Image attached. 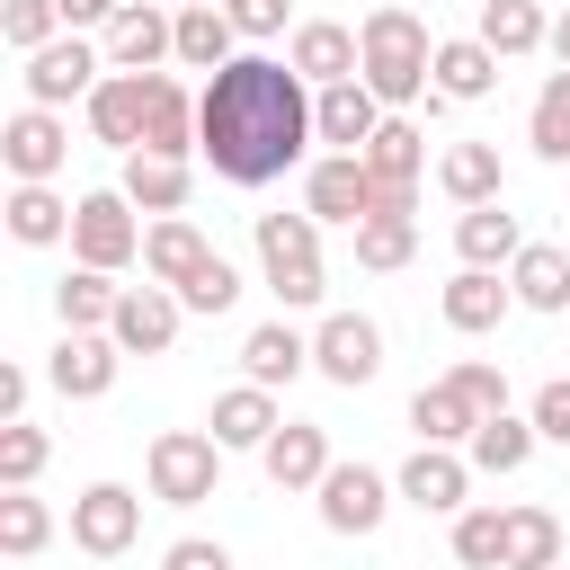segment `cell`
I'll list each match as a JSON object with an SVG mask.
<instances>
[{"instance_id":"11","label":"cell","mask_w":570,"mask_h":570,"mask_svg":"<svg viewBox=\"0 0 570 570\" xmlns=\"http://www.w3.org/2000/svg\"><path fill=\"white\" fill-rule=\"evenodd\" d=\"M0 160H9V178H18V187H53V169L71 160L62 116H53V107H18V116L0 125Z\"/></svg>"},{"instance_id":"30","label":"cell","mask_w":570,"mask_h":570,"mask_svg":"<svg viewBox=\"0 0 570 570\" xmlns=\"http://www.w3.org/2000/svg\"><path fill=\"white\" fill-rule=\"evenodd\" d=\"M508 285H517L525 312H570V258H561L552 240H525L517 267H508Z\"/></svg>"},{"instance_id":"51","label":"cell","mask_w":570,"mask_h":570,"mask_svg":"<svg viewBox=\"0 0 570 570\" xmlns=\"http://www.w3.org/2000/svg\"><path fill=\"white\" fill-rule=\"evenodd\" d=\"M552 62H561V71H570V9H561V18H552Z\"/></svg>"},{"instance_id":"46","label":"cell","mask_w":570,"mask_h":570,"mask_svg":"<svg viewBox=\"0 0 570 570\" xmlns=\"http://www.w3.org/2000/svg\"><path fill=\"white\" fill-rule=\"evenodd\" d=\"M525 419H534V436H543V445H570V374H552V383L534 392V410H525Z\"/></svg>"},{"instance_id":"7","label":"cell","mask_w":570,"mask_h":570,"mask_svg":"<svg viewBox=\"0 0 570 570\" xmlns=\"http://www.w3.org/2000/svg\"><path fill=\"white\" fill-rule=\"evenodd\" d=\"M134 534H142V499H134L125 481H89V490L71 499V543H80L89 561L134 552Z\"/></svg>"},{"instance_id":"9","label":"cell","mask_w":570,"mask_h":570,"mask_svg":"<svg viewBox=\"0 0 570 570\" xmlns=\"http://www.w3.org/2000/svg\"><path fill=\"white\" fill-rule=\"evenodd\" d=\"M312 365H321L338 392H365V383L383 374V330H374L365 312H330V321L312 330Z\"/></svg>"},{"instance_id":"48","label":"cell","mask_w":570,"mask_h":570,"mask_svg":"<svg viewBox=\"0 0 570 570\" xmlns=\"http://www.w3.org/2000/svg\"><path fill=\"white\" fill-rule=\"evenodd\" d=\"M160 570H232V552H223V543H205V534H187V543H169V552H160Z\"/></svg>"},{"instance_id":"1","label":"cell","mask_w":570,"mask_h":570,"mask_svg":"<svg viewBox=\"0 0 570 570\" xmlns=\"http://www.w3.org/2000/svg\"><path fill=\"white\" fill-rule=\"evenodd\" d=\"M312 134V80L276 53H240L196 89V151L214 160V178L232 187H267L303 160Z\"/></svg>"},{"instance_id":"15","label":"cell","mask_w":570,"mask_h":570,"mask_svg":"<svg viewBox=\"0 0 570 570\" xmlns=\"http://www.w3.org/2000/svg\"><path fill=\"white\" fill-rule=\"evenodd\" d=\"M419 517H463V490H472V454H454V445H419L410 463H401V481H392Z\"/></svg>"},{"instance_id":"33","label":"cell","mask_w":570,"mask_h":570,"mask_svg":"<svg viewBox=\"0 0 570 570\" xmlns=\"http://www.w3.org/2000/svg\"><path fill=\"white\" fill-rule=\"evenodd\" d=\"M9 240H27V249H45V240H71V214L80 205H62L53 187H9Z\"/></svg>"},{"instance_id":"16","label":"cell","mask_w":570,"mask_h":570,"mask_svg":"<svg viewBox=\"0 0 570 570\" xmlns=\"http://www.w3.org/2000/svg\"><path fill=\"white\" fill-rule=\"evenodd\" d=\"M160 62H178V9L125 0V18L107 27V71H160Z\"/></svg>"},{"instance_id":"39","label":"cell","mask_w":570,"mask_h":570,"mask_svg":"<svg viewBox=\"0 0 570 570\" xmlns=\"http://www.w3.org/2000/svg\"><path fill=\"white\" fill-rule=\"evenodd\" d=\"M45 543H53V508L27 499V490H0V552L9 561H36Z\"/></svg>"},{"instance_id":"19","label":"cell","mask_w":570,"mask_h":570,"mask_svg":"<svg viewBox=\"0 0 570 570\" xmlns=\"http://www.w3.org/2000/svg\"><path fill=\"white\" fill-rule=\"evenodd\" d=\"M508 303H517V285H508L499 267H454V285L436 294V312H445V330H463V338H481V330H499V321H508Z\"/></svg>"},{"instance_id":"20","label":"cell","mask_w":570,"mask_h":570,"mask_svg":"<svg viewBox=\"0 0 570 570\" xmlns=\"http://www.w3.org/2000/svg\"><path fill=\"white\" fill-rule=\"evenodd\" d=\"M258 463H267L276 490H321V481H330V436H321L312 419H285V428L258 445Z\"/></svg>"},{"instance_id":"42","label":"cell","mask_w":570,"mask_h":570,"mask_svg":"<svg viewBox=\"0 0 570 570\" xmlns=\"http://www.w3.org/2000/svg\"><path fill=\"white\" fill-rule=\"evenodd\" d=\"M45 454H53V436H45L36 419H9V428H0V490H36Z\"/></svg>"},{"instance_id":"38","label":"cell","mask_w":570,"mask_h":570,"mask_svg":"<svg viewBox=\"0 0 570 570\" xmlns=\"http://www.w3.org/2000/svg\"><path fill=\"white\" fill-rule=\"evenodd\" d=\"M508 570H561V517L552 508H508Z\"/></svg>"},{"instance_id":"45","label":"cell","mask_w":570,"mask_h":570,"mask_svg":"<svg viewBox=\"0 0 570 570\" xmlns=\"http://www.w3.org/2000/svg\"><path fill=\"white\" fill-rule=\"evenodd\" d=\"M178 303H187V312H205V321H214V312H232V303H240V276H232V258H205V267L178 285Z\"/></svg>"},{"instance_id":"36","label":"cell","mask_w":570,"mask_h":570,"mask_svg":"<svg viewBox=\"0 0 570 570\" xmlns=\"http://www.w3.org/2000/svg\"><path fill=\"white\" fill-rule=\"evenodd\" d=\"M525 142H534V160H552V169H570V71H552V80L534 89V116H525Z\"/></svg>"},{"instance_id":"21","label":"cell","mask_w":570,"mask_h":570,"mask_svg":"<svg viewBox=\"0 0 570 570\" xmlns=\"http://www.w3.org/2000/svg\"><path fill=\"white\" fill-rule=\"evenodd\" d=\"M205 428H214V445H223V454H232V445H249V454H258V445L285 428V410H276V392H258V383H232V392L214 401V419H205Z\"/></svg>"},{"instance_id":"24","label":"cell","mask_w":570,"mask_h":570,"mask_svg":"<svg viewBox=\"0 0 570 570\" xmlns=\"http://www.w3.org/2000/svg\"><path fill=\"white\" fill-rule=\"evenodd\" d=\"M205 258H214V249H205V232H196L187 214H169V223H151V232H142V276H151V285H169V294H178Z\"/></svg>"},{"instance_id":"49","label":"cell","mask_w":570,"mask_h":570,"mask_svg":"<svg viewBox=\"0 0 570 570\" xmlns=\"http://www.w3.org/2000/svg\"><path fill=\"white\" fill-rule=\"evenodd\" d=\"M53 9H62V27H71V36H80V27H116V18H125V0H53Z\"/></svg>"},{"instance_id":"28","label":"cell","mask_w":570,"mask_h":570,"mask_svg":"<svg viewBox=\"0 0 570 570\" xmlns=\"http://www.w3.org/2000/svg\"><path fill=\"white\" fill-rule=\"evenodd\" d=\"M116 187H125L134 214H160V223H169V214H187V187H196V178H187V160H151V151H134Z\"/></svg>"},{"instance_id":"8","label":"cell","mask_w":570,"mask_h":570,"mask_svg":"<svg viewBox=\"0 0 570 570\" xmlns=\"http://www.w3.org/2000/svg\"><path fill=\"white\" fill-rule=\"evenodd\" d=\"M27 107H62V98H80L89 107V89L107 80V53L98 45H80V36H53L45 53H27Z\"/></svg>"},{"instance_id":"52","label":"cell","mask_w":570,"mask_h":570,"mask_svg":"<svg viewBox=\"0 0 570 570\" xmlns=\"http://www.w3.org/2000/svg\"><path fill=\"white\" fill-rule=\"evenodd\" d=\"M178 9H223V0H178Z\"/></svg>"},{"instance_id":"44","label":"cell","mask_w":570,"mask_h":570,"mask_svg":"<svg viewBox=\"0 0 570 570\" xmlns=\"http://www.w3.org/2000/svg\"><path fill=\"white\" fill-rule=\"evenodd\" d=\"M53 27H62L53 0H9V9H0V45H9V53H45Z\"/></svg>"},{"instance_id":"40","label":"cell","mask_w":570,"mask_h":570,"mask_svg":"<svg viewBox=\"0 0 570 570\" xmlns=\"http://www.w3.org/2000/svg\"><path fill=\"white\" fill-rule=\"evenodd\" d=\"M454 561L463 570H508V508H463L454 517Z\"/></svg>"},{"instance_id":"23","label":"cell","mask_w":570,"mask_h":570,"mask_svg":"<svg viewBox=\"0 0 570 570\" xmlns=\"http://www.w3.org/2000/svg\"><path fill=\"white\" fill-rule=\"evenodd\" d=\"M517 249H525V232H517L508 205H472V214H454V258H463V267H517Z\"/></svg>"},{"instance_id":"41","label":"cell","mask_w":570,"mask_h":570,"mask_svg":"<svg viewBox=\"0 0 570 570\" xmlns=\"http://www.w3.org/2000/svg\"><path fill=\"white\" fill-rule=\"evenodd\" d=\"M410 249H419V223H410V214H374V223H356V267L392 276V267H410Z\"/></svg>"},{"instance_id":"18","label":"cell","mask_w":570,"mask_h":570,"mask_svg":"<svg viewBox=\"0 0 570 570\" xmlns=\"http://www.w3.org/2000/svg\"><path fill=\"white\" fill-rule=\"evenodd\" d=\"M383 98L365 89V80H338V89H312V134L330 142V151H365L374 134H383Z\"/></svg>"},{"instance_id":"12","label":"cell","mask_w":570,"mask_h":570,"mask_svg":"<svg viewBox=\"0 0 570 570\" xmlns=\"http://www.w3.org/2000/svg\"><path fill=\"white\" fill-rule=\"evenodd\" d=\"M178 321H187V303H178L169 285H125L107 338H116L125 356H169V347H178Z\"/></svg>"},{"instance_id":"25","label":"cell","mask_w":570,"mask_h":570,"mask_svg":"<svg viewBox=\"0 0 570 570\" xmlns=\"http://www.w3.org/2000/svg\"><path fill=\"white\" fill-rule=\"evenodd\" d=\"M240 365H249L258 392H276V383H294V374L312 365V338H303L294 321H258V330L240 338Z\"/></svg>"},{"instance_id":"4","label":"cell","mask_w":570,"mask_h":570,"mask_svg":"<svg viewBox=\"0 0 570 570\" xmlns=\"http://www.w3.org/2000/svg\"><path fill=\"white\" fill-rule=\"evenodd\" d=\"M258 267H267V294L285 312L321 303L330 294V267H321V223L312 214H258Z\"/></svg>"},{"instance_id":"47","label":"cell","mask_w":570,"mask_h":570,"mask_svg":"<svg viewBox=\"0 0 570 570\" xmlns=\"http://www.w3.org/2000/svg\"><path fill=\"white\" fill-rule=\"evenodd\" d=\"M223 9H232V27H240L249 45H267V36L285 27V0H223Z\"/></svg>"},{"instance_id":"43","label":"cell","mask_w":570,"mask_h":570,"mask_svg":"<svg viewBox=\"0 0 570 570\" xmlns=\"http://www.w3.org/2000/svg\"><path fill=\"white\" fill-rule=\"evenodd\" d=\"M445 383H454V401H463L472 419H499V410H508V374H499L490 356H463V365H454Z\"/></svg>"},{"instance_id":"22","label":"cell","mask_w":570,"mask_h":570,"mask_svg":"<svg viewBox=\"0 0 570 570\" xmlns=\"http://www.w3.org/2000/svg\"><path fill=\"white\" fill-rule=\"evenodd\" d=\"M356 160H365V169H374L392 196H419V169H428V134H419L410 116H383V134H374Z\"/></svg>"},{"instance_id":"32","label":"cell","mask_w":570,"mask_h":570,"mask_svg":"<svg viewBox=\"0 0 570 570\" xmlns=\"http://www.w3.org/2000/svg\"><path fill=\"white\" fill-rule=\"evenodd\" d=\"M232 45H240L232 9H178V62H187V71H223V62H240Z\"/></svg>"},{"instance_id":"31","label":"cell","mask_w":570,"mask_h":570,"mask_svg":"<svg viewBox=\"0 0 570 570\" xmlns=\"http://www.w3.org/2000/svg\"><path fill=\"white\" fill-rule=\"evenodd\" d=\"M436 187L472 214V205H499V187H508V178H499V151H490V142H454V151L436 160Z\"/></svg>"},{"instance_id":"26","label":"cell","mask_w":570,"mask_h":570,"mask_svg":"<svg viewBox=\"0 0 570 570\" xmlns=\"http://www.w3.org/2000/svg\"><path fill=\"white\" fill-rule=\"evenodd\" d=\"M428 80H436V98H490L499 89V53L481 36H445L436 62H428Z\"/></svg>"},{"instance_id":"3","label":"cell","mask_w":570,"mask_h":570,"mask_svg":"<svg viewBox=\"0 0 570 570\" xmlns=\"http://www.w3.org/2000/svg\"><path fill=\"white\" fill-rule=\"evenodd\" d=\"M410 205H419V196H392L356 151H321V160L303 169V214H312V223H347V232H356V223L410 214Z\"/></svg>"},{"instance_id":"50","label":"cell","mask_w":570,"mask_h":570,"mask_svg":"<svg viewBox=\"0 0 570 570\" xmlns=\"http://www.w3.org/2000/svg\"><path fill=\"white\" fill-rule=\"evenodd\" d=\"M27 392H36V374H27V365H0V428L27 419Z\"/></svg>"},{"instance_id":"5","label":"cell","mask_w":570,"mask_h":570,"mask_svg":"<svg viewBox=\"0 0 570 570\" xmlns=\"http://www.w3.org/2000/svg\"><path fill=\"white\" fill-rule=\"evenodd\" d=\"M142 481H151L160 508L214 499V490H223V445H214V428H160L151 454H142Z\"/></svg>"},{"instance_id":"37","label":"cell","mask_w":570,"mask_h":570,"mask_svg":"<svg viewBox=\"0 0 570 570\" xmlns=\"http://www.w3.org/2000/svg\"><path fill=\"white\" fill-rule=\"evenodd\" d=\"M410 428H419V445H472V410L454 401V383H419V401H410Z\"/></svg>"},{"instance_id":"2","label":"cell","mask_w":570,"mask_h":570,"mask_svg":"<svg viewBox=\"0 0 570 570\" xmlns=\"http://www.w3.org/2000/svg\"><path fill=\"white\" fill-rule=\"evenodd\" d=\"M356 45H365V89L401 116V107H419L436 80H428V62H436V45H428V27H419V9H401V0H383V9H365V27H356Z\"/></svg>"},{"instance_id":"14","label":"cell","mask_w":570,"mask_h":570,"mask_svg":"<svg viewBox=\"0 0 570 570\" xmlns=\"http://www.w3.org/2000/svg\"><path fill=\"white\" fill-rule=\"evenodd\" d=\"M116 365H125V347H116L107 330H62V347L45 356V383H53L62 401H98V392L116 383Z\"/></svg>"},{"instance_id":"17","label":"cell","mask_w":570,"mask_h":570,"mask_svg":"<svg viewBox=\"0 0 570 570\" xmlns=\"http://www.w3.org/2000/svg\"><path fill=\"white\" fill-rule=\"evenodd\" d=\"M285 62H294L312 89H338V80L365 71V45H356V27H338V18H303L294 45H285Z\"/></svg>"},{"instance_id":"13","label":"cell","mask_w":570,"mask_h":570,"mask_svg":"<svg viewBox=\"0 0 570 570\" xmlns=\"http://www.w3.org/2000/svg\"><path fill=\"white\" fill-rule=\"evenodd\" d=\"M142 125H151V71H107V80L89 89V134L134 160V151H142Z\"/></svg>"},{"instance_id":"6","label":"cell","mask_w":570,"mask_h":570,"mask_svg":"<svg viewBox=\"0 0 570 570\" xmlns=\"http://www.w3.org/2000/svg\"><path fill=\"white\" fill-rule=\"evenodd\" d=\"M71 258H80V267H98V276H116V267H134V258H142V223H134L125 187L80 196V214H71Z\"/></svg>"},{"instance_id":"10","label":"cell","mask_w":570,"mask_h":570,"mask_svg":"<svg viewBox=\"0 0 570 570\" xmlns=\"http://www.w3.org/2000/svg\"><path fill=\"white\" fill-rule=\"evenodd\" d=\"M312 499H321V525H330V534H374L401 490H392L374 463H330V481H321Z\"/></svg>"},{"instance_id":"27","label":"cell","mask_w":570,"mask_h":570,"mask_svg":"<svg viewBox=\"0 0 570 570\" xmlns=\"http://www.w3.org/2000/svg\"><path fill=\"white\" fill-rule=\"evenodd\" d=\"M142 151H151V160H187V151H196V98H187L169 71H151V125H142Z\"/></svg>"},{"instance_id":"29","label":"cell","mask_w":570,"mask_h":570,"mask_svg":"<svg viewBox=\"0 0 570 570\" xmlns=\"http://www.w3.org/2000/svg\"><path fill=\"white\" fill-rule=\"evenodd\" d=\"M499 62H517V53H534V45H552V18L534 9V0H481V27H472Z\"/></svg>"},{"instance_id":"35","label":"cell","mask_w":570,"mask_h":570,"mask_svg":"<svg viewBox=\"0 0 570 570\" xmlns=\"http://www.w3.org/2000/svg\"><path fill=\"white\" fill-rule=\"evenodd\" d=\"M543 436H534V419H517V410H499V419H481L472 428V472H525V454H534Z\"/></svg>"},{"instance_id":"34","label":"cell","mask_w":570,"mask_h":570,"mask_svg":"<svg viewBox=\"0 0 570 570\" xmlns=\"http://www.w3.org/2000/svg\"><path fill=\"white\" fill-rule=\"evenodd\" d=\"M116 303H125V285H116V276H98V267H71V276L53 285L62 330H107V321H116Z\"/></svg>"}]
</instances>
